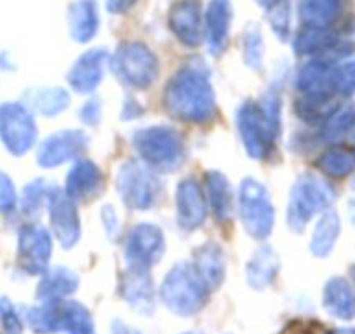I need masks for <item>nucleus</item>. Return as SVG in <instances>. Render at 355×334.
Wrapping results in <instances>:
<instances>
[{
	"mask_svg": "<svg viewBox=\"0 0 355 334\" xmlns=\"http://www.w3.org/2000/svg\"><path fill=\"white\" fill-rule=\"evenodd\" d=\"M207 285L197 270L189 265H178L167 274L162 284V299L180 315L197 313L207 299Z\"/></svg>",
	"mask_w": 355,
	"mask_h": 334,
	"instance_id": "3",
	"label": "nucleus"
},
{
	"mask_svg": "<svg viewBox=\"0 0 355 334\" xmlns=\"http://www.w3.org/2000/svg\"><path fill=\"white\" fill-rule=\"evenodd\" d=\"M333 199V192L326 183L313 176H305L295 185L288 209V220L293 228H302L313 213L326 207Z\"/></svg>",
	"mask_w": 355,
	"mask_h": 334,
	"instance_id": "8",
	"label": "nucleus"
},
{
	"mask_svg": "<svg viewBox=\"0 0 355 334\" xmlns=\"http://www.w3.org/2000/svg\"><path fill=\"white\" fill-rule=\"evenodd\" d=\"M136 0H108L107 2V8L108 11L112 12H124L135 4Z\"/></svg>",
	"mask_w": 355,
	"mask_h": 334,
	"instance_id": "34",
	"label": "nucleus"
},
{
	"mask_svg": "<svg viewBox=\"0 0 355 334\" xmlns=\"http://www.w3.org/2000/svg\"><path fill=\"white\" fill-rule=\"evenodd\" d=\"M338 230H340V221H338L336 214L327 213L322 220L319 221L313 234L312 240V251L315 254H327L329 249L333 247L334 240H336Z\"/></svg>",
	"mask_w": 355,
	"mask_h": 334,
	"instance_id": "27",
	"label": "nucleus"
},
{
	"mask_svg": "<svg viewBox=\"0 0 355 334\" xmlns=\"http://www.w3.org/2000/svg\"><path fill=\"white\" fill-rule=\"evenodd\" d=\"M336 11V0H303L302 19L310 26H319L329 21Z\"/></svg>",
	"mask_w": 355,
	"mask_h": 334,
	"instance_id": "29",
	"label": "nucleus"
},
{
	"mask_svg": "<svg viewBox=\"0 0 355 334\" xmlns=\"http://www.w3.org/2000/svg\"><path fill=\"white\" fill-rule=\"evenodd\" d=\"M277 272V258L270 249H259L248 265V279L252 288L261 289L270 284Z\"/></svg>",
	"mask_w": 355,
	"mask_h": 334,
	"instance_id": "23",
	"label": "nucleus"
},
{
	"mask_svg": "<svg viewBox=\"0 0 355 334\" xmlns=\"http://www.w3.org/2000/svg\"><path fill=\"white\" fill-rule=\"evenodd\" d=\"M331 334H355V331H334Z\"/></svg>",
	"mask_w": 355,
	"mask_h": 334,
	"instance_id": "38",
	"label": "nucleus"
},
{
	"mask_svg": "<svg viewBox=\"0 0 355 334\" xmlns=\"http://www.w3.org/2000/svg\"><path fill=\"white\" fill-rule=\"evenodd\" d=\"M135 146L143 159L159 169H174L183 159L182 138L169 128L143 129L135 136Z\"/></svg>",
	"mask_w": 355,
	"mask_h": 334,
	"instance_id": "5",
	"label": "nucleus"
},
{
	"mask_svg": "<svg viewBox=\"0 0 355 334\" xmlns=\"http://www.w3.org/2000/svg\"><path fill=\"white\" fill-rule=\"evenodd\" d=\"M261 37L256 30L245 33V60L252 67H258L259 61H261Z\"/></svg>",
	"mask_w": 355,
	"mask_h": 334,
	"instance_id": "32",
	"label": "nucleus"
},
{
	"mask_svg": "<svg viewBox=\"0 0 355 334\" xmlns=\"http://www.w3.org/2000/svg\"><path fill=\"white\" fill-rule=\"evenodd\" d=\"M2 132L12 150L23 152L33 143L35 128H33V121L28 114L19 108H9L6 114V122L2 124Z\"/></svg>",
	"mask_w": 355,
	"mask_h": 334,
	"instance_id": "17",
	"label": "nucleus"
},
{
	"mask_svg": "<svg viewBox=\"0 0 355 334\" xmlns=\"http://www.w3.org/2000/svg\"><path fill=\"white\" fill-rule=\"evenodd\" d=\"M121 197L135 209H146L157 197V179L138 164H125L119 173Z\"/></svg>",
	"mask_w": 355,
	"mask_h": 334,
	"instance_id": "9",
	"label": "nucleus"
},
{
	"mask_svg": "<svg viewBox=\"0 0 355 334\" xmlns=\"http://www.w3.org/2000/svg\"><path fill=\"white\" fill-rule=\"evenodd\" d=\"M319 167L324 173L333 176H345L354 169L355 166V157L352 155L348 150H331L326 152L319 160H317Z\"/></svg>",
	"mask_w": 355,
	"mask_h": 334,
	"instance_id": "28",
	"label": "nucleus"
},
{
	"mask_svg": "<svg viewBox=\"0 0 355 334\" xmlns=\"http://www.w3.org/2000/svg\"><path fill=\"white\" fill-rule=\"evenodd\" d=\"M37 98V107L44 110V114H58L68 105V94L61 89H47L39 94Z\"/></svg>",
	"mask_w": 355,
	"mask_h": 334,
	"instance_id": "30",
	"label": "nucleus"
},
{
	"mask_svg": "<svg viewBox=\"0 0 355 334\" xmlns=\"http://www.w3.org/2000/svg\"><path fill=\"white\" fill-rule=\"evenodd\" d=\"M207 193H209L213 211L218 220H228L234 209V193L230 183L220 173L207 175Z\"/></svg>",
	"mask_w": 355,
	"mask_h": 334,
	"instance_id": "22",
	"label": "nucleus"
},
{
	"mask_svg": "<svg viewBox=\"0 0 355 334\" xmlns=\"http://www.w3.org/2000/svg\"><path fill=\"white\" fill-rule=\"evenodd\" d=\"M352 118H354V114L350 110H343L341 114H338L333 118V122H329V125H327V134H341L343 131H347Z\"/></svg>",
	"mask_w": 355,
	"mask_h": 334,
	"instance_id": "33",
	"label": "nucleus"
},
{
	"mask_svg": "<svg viewBox=\"0 0 355 334\" xmlns=\"http://www.w3.org/2000/svg\"><path fill=\"white\" fill-rule=\"evenodd\" d=\"M114 70L128 86L146 87L155 80L159 67L148 47L139 42H129L115 53Z\"/></svg>",
	"mask_w": 355,
	"mask_h": 334,
	"instance_id": "6",
	"label": "nucleus"
},
{
	"mask_svg": "<svg viewBox=\"0 0 355 334\" xmlns=\"http://www.w3.org/2000/svg\"><path fill=\"white\" fill-rule=\"evenodd\" d=\"M324 306L338 319H352L355 315V296L350 285L341 279H334L324 291Z\"/></svg>",
	"mask_w": 355,
	"mask_h": 334,
	"instance_id": "20",
	"label": "nucleus"
},
{
	"mask_svg": "<svg viewBox=\"0 0 355 334\" xmlns=\"http://www.w3.org/2000/svg\"><path fill=\"white\" fill-rule=\"evenodd\" d=\"M107 63V53L101 49H94L85 53L77 63L73 64L71 71L68 73V82L71 87L80 93L93 91L100 84Z\"/></svg>",
	"mask_w": 355,
	"mask_h": 334,
	"instance_id": "14",
	"label": "nucleus"
},
{
	"mask_svg": "<svg viewBox=\"0 0 355 334\" xmlns=\"http://www.w3.org/2000/svg\"><path fill=\"white\" fill-rule=\"evenodd\" d=\"M28 322L35 333H68L94 334L93 319L78 303H51L40 308L30 310Z\"/></svg>",
	"mask_w": 355,
	"mask_h": 334,
	"instance_id": "4",
	"label": "nucleus"
},
{
	"mask_svg": "<svg viewBox=\"0 0 355 334\" xmlns=\"http://www.w3.org/2000/svg\"><path fill=\"white\" fill-rule=\"evenodd\" d=\"M68 28L78 42H87L98 30V11L91 0H77L68 9Z\"/></svg>",
	"mask_w": 355,
	"mask_h": 334,
	"instance_id": "18",
	"label": "nucleus"
},
{
	"mask_svg": "<svg viewBox=\"0 0 355 334\" xmlns=\"http://www.w3.org/2000/svg\"><path fill=\"white\" fill-rule=\"evenodd\" d=\"M101 186V173L91 162H78L68 175L67 193L70 199L84 200L96 195Z\"/></svg>",
	"mask_w": 355,
	"mask_h": 334,
	"instance_id": "19",
	"label": "nucleus"
},
{
	"mask_svg": "<svg viewBox=\"0 0 355 334\" xmlns=\"http://www.w3.org/2000/svg\"><path fill=\"white\" fill-rule=\"evenodd\" d=\"M169 25L185 46H197L204 37L202 6L199 0H182L173 8Z\"/></svg>",
	"mask_w": 355,
	"mask_h": 334,
	"instance_id": "11",
	"label": "nucleus"
},
{
	"mask_svg": "<svg viewBox=\"0 0 355 334\" xmlns=\"http://www.w3.org/2000/svg\"><path fill=\"white\" fill-rule=\"evenodd\" d=\"M164 251V237L160 230L153 225H139L132 230L131 237H129L128 256L129 263L136 270H143L152 267L157 260L160 258Z\"/></svg>",
	"mask_w": 355,
	"mask_h": 334,
	"instance_id": "10",
	"label": "nucleus"
},
{
	"mask_svg": "<svg viewBox=\"0 0 355 334\" xmlns=\"http://www.w3.org/2000/svg\"><path fill=\"white\" fill-rule=\"evenodd\" d=\"M122 295L136 308H152V282L145 277L143 270L132 268L131 274L125 275Z\"/></svg>",
	"mask_w": 355,
	"mask_h": 334,
	"instance_id": "25",
	"label": "nucleus"
},
{
	"mask_svg": "<svg viewBox=\"0 0 355 334\" xmlns=\"http://www.w3.org/2000/svg\"><path fill=\"white\" fill-rule=\"evenodd\" d=\"M166 107L174 117L204 122L214 112V94L204 64L190 63L174 75L166 89Z\"/></svg>",
	"mask_w": 355,
	"mask_h": 334,
	"instance_id": "1",
	"label": "nucleus"
},
{
	"mask_svg": "<svg viewBox=\"0 0 355 334\" xmlns=\"http://www.w3.org/2000/svg\"><path fill=\"white\" fill-rule=\"evenodd\" d=\"M272 26H274V32H277L279 35L284 39L286 33L289 30V8L284 0H279L277 4L274 6V12L270 16Z\"/></svg>",
	"mask_w": 355,
	"mask_h": 334,
	"instance_id": "31",
	"label": "nucleus"
},
{
	"mask_svg": "<svg viewBox=\"0 0 355 334\" xmlns=\"http://www.w3.org/2000/svg\"><path fill=\"white\" fill-rule=\"evenodd\" d=\"M196 270L207 288H216L223 279V260L220 249L213 245L200 249V253L197 254Z\"/></svg>",
	"mask_w": 355,
	"mask_h": 334,
	"instance_id": "26",
	"label": "nucleus"
},
{
	"mask_svg": "<svg viewBox=\"0 0 355 334\" xmlns=\"http://www.w3.org/2000/svg\"><path fill=\"white\" fill-rule=\"evenodd\" d=\"M259 6H263V8H270V6H275L279 2V0H256Z\"/></svg>",
	"mask_w": 355,
	"mask_h": 334,
	"instance_id": "37",
	"label": "nucleus"
},
{
	"mask_svg": "<svg viewBox=\"0 0 355 334\" xmlns=\"http://www.w3.org/2000/svg\"><path fill=\"white\" fill-rule=\"evenodd\" d=\"M232 21V8L230 0H211L209 8L206 12V35L207 46L213 53L223 49L225 40H227L228 28Z\"/></svg>",
	"mask_w": 355,
	"mask_h": 334,
	"instance_id": "16",
	"label": "nucleus"
},
{
	"mask_svg": "<svg viewBox=\"0 0 355 334\" xmlns=\"http://www.w3.org/2000/svg\"><path fill=\"white\" fill-rule=\"evenodd\" d=\"M75 289H77V277L67 268H56L40 282L39 296L44 299H60L71 295Z\"/></svg>",
	"mask_w": 355,
	"mask_h": 334,
	"instance_id": "24",
	"label": "nucleus"
},
{
	"mask_svg": "<svg viewBox=\"0 0 355 334\" xmlns=\"http://www.w3.org/2000/svg\"><path fill=\"white\" fill-rule=\"evenodd\" d=\"M241 214L244 227L254 238H265L274 225V209L265 188L254 179H245L241 188Z\"/></svg>",
	"mask_w": 355,
	"mask_h": 334,
	"instance_id": "7",
	"label": "nucleus"
},
{
	"mask_svg": "<svg viewBox=\"0 0 355 334\" xmlns=\"http://www.w3.org/2000/svg\"><path fill=\"white\" fill-rule=\"evenodd\" d=\"M176 206L182 227L193 230V228L202 225L204 218H206V199H204L200 186L193 179H185L180 185Z\"/></svg>",
	"mask_w": 355,
	"mask_h": 334,
	"instance_id": "13",
	"label": "nucleus"
},
{
	"mask_svg": "<svg viewBox=\"0 0 355 334\" xmlns=\"http://www.w3.org/2000/svg\"><path fill=\"white\" fill-rule=\"evenodd\" d=\"M279 129V100L270 96L261 103H248L239 114V131L245 150L252 157H263L272 148Z\"/></svg>",
	"mask_w": 355,
	"mask_h": 334,
	"instance_id": "2",
	"label": "nucleus"
},
{
	"mask_svg": "<svg viewBox=\"0 0 355 334\" xmlns=\"http://www.w3.org/2000/svg\"><path fill=\"white\" fill-rule=\"evenodd\" d=\"M51 221H53L54 234L64 247H70L77 242L80 228H78L77 211L70 202V197L54 193L51 199Z\"/></svg>",
	"mask_w": 355,
	"mask_h": 334,
	"instance_id": "15",
	"label": "nucleus"
},
{
	"mask_svg": "<svg viewBox=\"0 0 355 334\" xmlns=\"http://www.w3.org/2000/svg\"><path fill=\"white\" fill-rule=\"evenodd\" d=\"M87 138L80 131H63L51 136L42 143L39 153V162L42 166H58L64 160L71 159L85 148Z\"/></svg>",
	"mask_w": 355,
	"mask_h": 334,
	"instance_id": "12",
	"label": "nucleus"
},
{
	"mask_svg": "<svg viewBox=\"0 0 355 334\" xmlns=\"http://www.w3.org/2000/svg\"><path fill=\"white\" fill-rule=\"evenodd\" d=\"M23 254L28 260V267L33 272H39L46 267L51 254V238L46 230L32 227L23 234Z\"/></svg>",
	"mask_w": 355,
	"mask_h": 334,
	"instance_id": "21",
	"label": "nucleus"
},
{
	"mask_svg": "<svg viewBox=\"0 0 355 334\" xmlns=\"http://www.w3.org/2000/svg\"><path fill=\"white\" fill-rule=\"evenodd\" d=\"M87 115H93V122L100 118V101H89L82 110V118H87Z\"/></svg>",
	"mask_w": 355,
	"mask_h": 334,
	"instance_id": "35",
	"label": "nucleus"
},
{
	"mask_svg": "<svg viewBox=\"0 0 355 334\" xmlns=\"http://www.w3.org/2000/svg\"><path fill=\"white\" fill-rule=\"evenodd\" d=\"M112 329H114V334H139L138 331L129 329V327L122 322H114Z\"/></svg>",
	"mask_w": 355,
	"mask_h": 334,
	"instance_id": "36",
	"label": "nucleus"
}]
</instances>
